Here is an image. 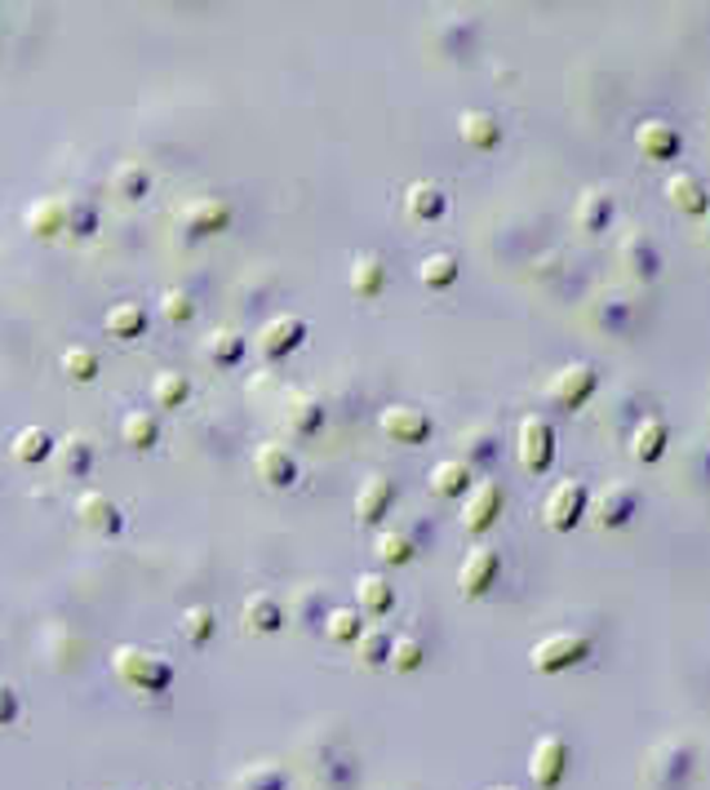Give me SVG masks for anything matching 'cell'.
Listing matches in <instances>:
<instances>
[{
    "label": "cell",
    "instance_id": "obj_19",
    "mask_svg": "<svg viewBox=\"0 0 710 790\" xmlns=\"http://www.w3.org/2000/svg\"><path fill=\"white\" fill-rule=\"evenodd\" d=\"M667 200H671L680 214H689V218H702L710 209L707 182H702L698 174H689V169H676V174L667 178Z\"/></svg>",
    "mask_w": 710,
    "mask_h": 790
},
{
    "label": "cell",
    "instance_id": "obj_20",
    "mask_svg": "<svg viewBox=\"0 0 710 790\" xmlns=\"http://www.w3.org/2000/svg\"><path fill=\"white\" fill-rule=\"evenodd\" d=\"M285 604L272 595V591H254L249 600H245V631H254V635H276V631H285Z\"/></svg>",
    "mask_w": 710,
    "mask_h": 790
},
{
    "label": "cell",
    "instance_id": "obj_21",
    "mask_svg": "<svg viewBox=\"0 0 710 790\" xmlns=\"http://www.w3.org/2000/svg\"><path fill=\"white\" fill-rule=\"evenodd\" d=\"M457 138L471 147V151H493L502 142V120L493 111H462L457 116Z\"/></svg>",
    "mask_w": 710,
    "mask_h": 790
},
{
    "label": "cell",
    "instance_id": "obj_27",
    "mask_svg": "<svg viewBox=\"0 0 710 790\" xmlns=\"http://www.w3.org/2000/svg\"><path fill=\"white\" fill-rule=\"evenodd\" d=\"M444 187L440 182H413L408 191H404V214L413 218V223H435L440 214H444Z\"/></svg>",
    "mask_w": 710,
    "mask_h": 790
},
{
    "label": "cell",
    "instance_id": "obj_33",
    "mask_svg": "<svg viewBox=\"0 0 710 790\" xmlns=\"http://www.w3.org/2000/svg\"><path fill=\"white\" fill-rule=\"evenodd\" d=\"M285 787H289V778H285V769L272 764V760H254V764H245V769L231 778V790H285Z\"/></svg>",
    "mask_w": 710,
    "mask_h": 790
},
{
    "label": "cell",
    "instance_id": "obj_17",
    "mask_svg": "<svg viewBox=\"0 0 710 790\" xmlns=\"http://www.w3.org/2000/svg\"><path fill=\"white\" fill-rule=\"evenodd\" d=\"M635 147H640V156L644 160H676L680 156V147H684V138H680V129L676 125H667V120H644L640 129H635Z\"/></svg>",
    "mask_w": 710,
    "mask_h": 790
},
{
    "label": "cell",
    "instance_id": "obj_28",
    "mask_svg": "<svg viewBox=\"0 0 710 790\" xmlns=\"http://www.w3.org/2000/svg\"><path fill=\"white\" fill-rule=\"evenodd\" d=\"M102 329H107L111 338H120V343H134V338L147 334V312H142L138 303H116V307H107Z\"/></svg>",
    "mask_w": 710,
    "mask_h": 790
},
{
    "label": "cell",
    "instance_id": "obj_18",
    "mask_svg": "<svg viewBox=\"0 0 710 790\" xmlns=\"http://www.w3.org/2000/svg\"><path fill=\"white\" fill-rule=\"evenodd\" d=\"M667 444H671V431H667V422L658 417V413H649V417H640L635 426H631V444H627V453L635 457V462H658L662 453H667Z\"/></svg>",
    "mask_w": 710,
    "mask_h": 790
},
{
    "label": "cell",
    "instance_id": "obj_6",
    "mask_svg": "<svg viewBox=\"0 0 710 790\" xmlns=\"http://www.w3.org/2000/svg\"><path fill=\"white\" fill-rule=\"evenodd\" d=\"M586 484L582 480H560V484H551V493H546V502H542V520H546V529H555V533H569L573 524H582V515H586Z\"/></svg>",
    "mask_w": 710,
    "mask_h": 790
},
{
    "label": "cell",
    "instance_id": "obj_49",
    "mask_svg": "<svg viewBox=\"0 0 710 790\" xmlns=\"http://www.w3.org/2000/svg\"><path fill=\"white\" fill-rule=\"evenodd\" d=\"M489 790H520V787H489Z\"/></svg>",
    "mask_w": 710,
    "mask_h": 790
},
{
    "label": "cell",
    "instance_id": "obj_39",
    "mask_svg": "<svg viewBox=\"0 0 710 790\" xmlns=\"http://www.w3.org/2000/svg\"><path fill=\"white\" fill-rule=\"evenodd\" d=\"M417 276H422L426 289H448V285L462 276V263H457L453 254H426L422 267H417Z\"/></svg>",
    "mask_w": 710,
    "mask_h": 790
},
{
    "label": "cell",
    "instance_id": "obj_31",
    "mask_svg": "<svg viewBox=\"0 0 710 790\" xmlns=\"http://www.w3.org/2000/svg\"><path fill=\"white\" fill-rule=\"evenodd\" d=\"M62 231L67 236H93L98 231V205L89 196H62Z\"/></svg>",
    "mask_w": 710,
    "mask_h": 790
},
{
    "label": "cell",
    "instance_id": "obj_48",
    "mask_svg": "<svg viewBox=\"0 0 710 790\" xmlns=\"http://www.w3.org/2000/svg\"><path fill=\"white\" fill-rule=\"evenodd\" d=\"M698 240H702V245H710V209L702 214V231H698Z\"/></svg>",
    "mask_w": 710,
    "mask_h": 790
},
{
    "label": "cell",
    "instance_id": "obj_3",
    "mask_svg": "<svg viewBox=\"0 0 710 790\" xmlns=\"http://www.w3.org/2000/svg\"><path fill=\"white\" fill-rule=\"evenodd\" d=\"M591 635L586 631H551V635H542L538 644H533V653H529V666L538 671V675H560V671H569V666H578V662H586L591 658Z\"/></svg>",
    "mask_w": 710,
    "mask_h": 790
},
{
    "label": "cell",
    "instance_id": "obj_29",
    "mask_svg": "<svg viewBox=\"0 0 710 790\" xmlns=\"http://www.w3.org/2000/svg\"><path fill=\"white\" fill-rule=\"evenodd\" d=\"M27 231L49 240V236H62V196H40L36 205H27Z\"/></svg>",
    "mask_w": 710,
    "mask_h": 790
},
{
    "label": "cell",
    "instance_id": "obj_45",
    "mask_svg": "<svg viewBox=\"0 0 710 790\" xmlns=\"http://www.w3.org/2000/svg\"><path fill=\"white\" fill-rule=\"evenodd\" d=\"M160 312H165L169 325H187V320H196V298H191L187 289H169V294L160 298Z\"/></svg>",
    "mask_w": 710,
    "mask_h": 790
},
{
    "label": "cell",
    "instance_id": "obj_26",
    "mask_svg": "<svg viewBox=\"0 0 710 790\" xmlns=\"http://www.w3.org/2000/svg\"><path fill=\"white\" fill-rule=\"evenodd\" d=\"M609 223H613V191L586 187L582 200H578V227H582L586 236H600Z\"/></svg>",
    "mask_w": 710,
    "mask_h": 790
},
{
    "label": "cell",
    "instance_id": "obj_15",
    "mask_svg": "<svg viewBox=\"0 0 710 790\" xmlns=\"http://www.w3.org/2000/svg\"><path fill=\"white\" fill-rule=\"evenodd\" d=\"M254 471L267 488H289L298 484V457L285 444H258L254 448Z\"/></svg>",
    "mask_w": 710,
    "mask_h": 790
},
{
    "label": "cell",
    "instance_id": "obj_22",
    "mask_svg": "<svg viewBox=\"0 0 710 790\" xmlns=\"http://www.w3.org/2000/svg\"><path fill=\"white\" fill-rule=\"evenodd\" d=\"M391 502H395V484H391L386 475H368V480L359 484V493H355V520L382 524L386 511H391Z\"/></svg>",
    "mask_w": 710,
    "mask_h": 790
},
{
    "label": "cell",
    "instance_id": "obj_38",
    "mask_svg": "<svg viewBox=\"0 0 710 790\" xmlns=\"http://www.w3.org/2000/svg\"><path fill=\"white\" fill-rule=\"evenodd\" d=\"M111 191H116L120 200H142V196L151 191V174H147L138 160H125V165H116V174H111Z\"/></svg>",
    "mask_w": 710,
    "mask_h": 790
},
{
    "label": "cell",
    "instance_id": "obj_24",
    "mask_svg": "<svg viewBox=\"0 0 710 790\" xmlns=\"http://www.w3.org/2000/svg\"><path fill=\"white\" fill-rule=\"evenodd\" d=\"M347 285H352L355 298H377L382 285H386V258L382 254H355L352 271H347Z\"/></svg>",
    "mask_w": 710,
    "mask_h": 790
},
{
    "label": "cell",
    "instance_id": "obj_44",
    "mask_svg": "<svg viewBox=\"0 0 710 790\" xmlns=\"http://www.w3.org/2000/svg\"><path fill=\"white\" fill-rule=\"evenodd\" d=\"M62 374H67L71 383H93V378H98V356H93L89 347H67V352H62Z\"/></svg>",
    "mask_w": 710,
    "mask_h": 790
},
{
    "label": "cell",
    "instance_id": "obj_43",
    "mask_svg": "<svg viewBox=\"0 0 710 790\" xmlns=\"http://www.w3.org/2000/svg\"><path fill=\"white\" fill-rule=\"evenodd\" d=\"M214 626H218V618H214V609H205V604H196V609H187L183 613V640L187 644H205V640H214Z\"/></svg>",
    "mask_w": 710,
    "mask_h": 790
},
{
    "label": "cell",
    "instance_id": "obj_16",
    "mask_svg": "<svg viewBox=\"0 0 710 790\" xmlns=\"http://www.w3.org/2000/svg\"><path fill=\"white\" fill-rule=\"evenodd\" d=\"M76 520H80L85 529L102 533V537H111V533H120V529H125L120 506H116L107 493H98V488H89V493H80V497H76Z\"/></svg>",
    "mask_w": 710,
    "mask_h": 790
},
{
    "label": "cell",
    "instance_id": "obj_14",
    "mask_svg": "<svg viewBox=\"0 0 710 790\" xmlns=\"http://www.w3.org/2000/svg\"><path fill=\"white\" fill-rule=\"evenodd\" d=\"M377 426H382V435L395 440V444H422V440H431V413H422L417 404H395V408H386V413L377 417Z\"/></svg>",
    "mask_w": 710,
    "mask_h": 790
},
{
    "label": "cell",
    "instance_id": "obj_1",
    "mask_svg": "<svg viewBox=\"0 0 710 790\" xmlns=\"http://www.w3.org/2000/svg\"><path fill=\"white\" fill-rule=\"evenodd\" d=\"M111 671L120 684L129 689H142V693H165L174 689V666L165 658H156L151 649H138V644H120L111 653Z\"/></svg>",
    "mask_w": 710,
    "mask_h": 790
},
{
    "label": "cell",
    "instance_id": "obj_30",
    "mask_svg": "<svg viewBox=\"0 0 710 790\" xmlns=\"http://www.w3.org/2000/svg\"><path fill=\"white\" fill-rule=\"evenodd\" d=\"M466 488H471V466L462 457L435 462V471H431V493L435 497H462Z\"/></svg>",
    "mask_w": 710,
    "mask_h": 790
},
{
    "label": "cell",
    "instance_id": "obj_8",
    "mask_svg": "<svg viewBox=\"0 0 710 790\" xmlns=\"http://www.w3.org/2000/svg\"><path fill=\"white\" fill-rule=\"evenodd\" d=\"M303 343H307V320L294 316V312L272 316V320L258 329V356H263V361H285V356H294Z\"/></svg>",
    "mask_w": 710,
    "mask_h": 790
},
{
    "label": "cell",
    "instance_id": "obj_12",
    "mask_svg": "<svg viewBox=\"0 0 710 790\" xmlns=\"http://www.w3.org/2000/svg\"><path fill=\"white\" fill-rule=\"evenodd\" d=\"M618 263L627 267L631 280L649 285L658 271H662V254H658V240L649 231H627L622 245H618Z\"/></svg>",
    "mask_w": 710,
    "mask_h": 790
},
{
    "label": "cell",
    "instance_id": "obj_4",
    "mask_svg": "<svg viewBox=\"0 0 710 790\" xmlns=\"http://www.w3.org/2000/svg\"><path fill=\"white\" fill-rule=\"evenodd\" d=\"M635 511H640V493L631 484H622V480H609L595 497H586V515L582 520H591L595 529H622V524L635 520Z\"/></svg>",
    "mask_w": 710,
    "mask_h": 790
},
{
    "label": "cell",
    "instance_id": "obj_35",
    "mask_svg": "<svg viewBox=\"0 0 710 790\" xmlns=\"http://www.w3.org/2000/svg\"><path fill=\"white\" fill-rule=\"evenodd\" d=\"M53 435L45 431V426H22L18 435H13V457L22 462V466H36V462H45V457H53Z\"/></svg>",
    "mask_w": 710,
    "mask_h": 790
},
{
    "label": "cell",
    "instance_id": "obj_37",
    "mask_svg": "<svg viewBox=\"0 0 710 790\" xmlns=\"http://www.w3.org/2000/svg\"><path fill=\"white\" fill-rule=\"evenodd\" d=\"M245 352H249V343H245V334H236V329H218V334H209V343H205V356H209L214 365H223V369L240 365Z\"/></svg>",
    "mask_w": 710,
    "mask_h": 790
},
{
    "label": "cell",
    "instance_id": "obj_36",
    "mask_svg": "<svg viewBox=\"0 0 710 790\" xmlns=\"http://www.w3.org/2000/svg\"><path fill=\"white\" fill-rule=\"evenodd\" d=\"M373 555H377V564L400 569V564H408V560L417 555V546H413L408 533H400V529H382V533L373 537Z\"/></svg>",
    "mask_w": 710,
    "mask_h": 790
},
{
    "label": "cell",
    "instance_id": "obj_11",
    "mask_svg": "<svg viewBox=\"0 0 710 790\" xmlns=\"http://www.w3.org/2000/svg\"><path fill=\"white\" fill-rule=\"evenodd\" d=\"M178 223H183L187 236H218V231L231 227V205L223 196H196V200L183 205Z\"/></svg>",
    "mask_w": 710,
    "mask_h": 790
},
{
    "label": "cell",
    "instance_id": "obj_13",
    "mask_svg": "<svg viewBox=\"0 0 710 790\" xmlns=\"http://www.w3.org/2000/svg\"><path fill=\"white\" fill-rule=\"evenodd\" d=\"M497 573H502V560H497V551L493 546H475L466 560H462V569H457V595H466V600H480L493 582H497Z\"/></svg>",
    "mask_w": 710,
    "mask_h": 790
},
{
    "label": "cell",
    "instance_id": "obj_46",
    "mask_svg": "<svg viewBox=\"0 0 710 790\" xmlns=\"http://www.w3.org/2000/svg\"><path fill=\"white\" fill-rule=\"evenodd\" d=\"M325 631H329V640H334V644H355V635H359L364 626H359L355 609H334V613H329V622H325Z\"/></svg>",
    "mask_w": 710,
    "mask_h": 790
},
{
    "label": "cell",
    "instance_id": "obj_42",
    "mask_svg": "<svg viewBox=\"0 0 710 790\" xmlns=\"http://www.w3.org/2000/svg\"><path fill=\"white\" fill-rule=\"evenodd\" d=\"M187 395H191V378H183V374H156V383H151V404L178 408V404H187Z\"/></svg>",
    "mask_w": 710,
    "mask_h": 790
},
{
    "label": "cell",
    "instance_id": "obj_32",
    "mask_svg": "<svg viewBox=\"0 0 710 790\" xmlns=\"http://www.w3.org/2000/svg\"><path fill=\"white\" fill-rule=\"evenodd\" d=\"M53 457H58V471H62V475H89V466H93V444H89V435H67V440L53 444Z\"/></svg>",
    "mask_w": 710,
    "mask_h": 790
},
{
    "label": "cell",
    "instance_id": "obj_2",
    "mask_svg": "<svg viewBox=\"0 0 710 790\" xmlns=\"http://www.w3.org/2000/svg\"><path fill=\"white\" fill-rule=\"evenodd\" d=\"M693 764H698V756H693L689 738H662L644 760V782L653 790H684L693 778Z\"/></svg>",
    "mask_w": 710,
    "mask_h": 790
},
{
    "label": "cell",
    "instance_id": "obj_10",
    "mask_svg": "<svg viewBox=\"0 0 710 790\" xmlns=\"http://www.w3.org/2000/svg\"><path fill=\"white\" fill-rule=\"evenodd\" d=\"M595 387H600V374H595L586 361H573V365H564V369L551 374L546 395H551L560 408H582V404L595 395Z\"/></svg>",
    "mask_w": 710,
    "mask_h": 790
},
{
    "label": "cell",
    "instance_id": "obj_7",
    "mask_svg": "<svg viewBox=\"0 0 710 790\" xmlns=\"http://www.w3.org/2000/svg\"><path fill=\"white\" fill-rule=\"evenodd\" d=\"M502 506H506V488H502L497 480H480L475 488H466V502H462V529H466L471 537L489 533V529L497 524Z\"/></svg>",
    "mask_w": 710,
    "mask_h": 790
},
{
    "label": "cell",
    "instance_id": "obj_41",
    "mask_svg": "<svg viewBox=\"0 0 710 790\" xmlns=\"http://www.w3.org/2000/svg\"><path fill=\"white\" fill-rule=\"evenodd\" d=\"M355 658H359L364 666H386V658H391V635H386L382 626L359 631V635H355Z\"/></svg>",
    "mask_w": 710,
    "mask_h": 790
},
{
    "label": "cell",
    "instance_id": "obj_40",
    "mask_svg": "<svg viewBox=\"0 0 710 790\" xmlns=\"http://www.w3.org/2000/svg\"><path fill=\"white\" fill-rule=\"evenodd\" d=\"M422 662H426V644H422L417 635H395V640H391V658H386V666H391V671L413 675Z\"/></svg>",
    "mask_w": 710,
    "mask_h": 790
},
{
    "label": "cell",
    "instance_id": "obj_9",
    "mask_svg": "<svg viewBox=\"0 0 710 790\" xmlns=\"http://www.w3.org/2000/svg\"><path fill=\"white\" fill-rule=\"evenodd\" d=\"M564 773H569V742L555 738V733L538 738L533 751H529V778H533V787L555 790L564 782Z\"/></svg>",
    "mask_w": 710,
    "mask_h": 790
},
{
    "label": "cell",
    "instance_id": "obj_23",
    "mask_svg": "<svg viewBox=\"0 0 710 790\" xmlns=\"http://www.w3.org/2000/svg\"><path fill=\"white\" fill-rule=\"evenodd\" d=\"M321 422H325V404H321L316 395L294 392L285 399V431H289V435H316Z\"/></svg>",
    "mask_w": 710,
    "mask_h": 790
},
{
    "label": "cell",
    "instance_id": "obj_5",
    "mask_svg": "<svg viewBox=\"0 0 710 790\" xmlns=\"http://www.w3.org/2000/svg\"><path fill=\"white\" fill-rule=\"evenodd\" d=\"M515 457L529 475H542L551 462H555V426L542 417V413H529L515 431Z\"/></svg>",
    "mask_w": 710,
    "mask_h": 790
},
{
    "label": "cell",
    "instance_id": "obj_47",
    "mask_svg": "<svg viewBox=\"0 0 710 790\" xmlns=\"http://www.w3.org/2000/svg\"><path fill=\"white\" fill-rule=\"evenodd\" d=\"M13 720H18V693H13L9 680H0V729L13 724Z\"/></svg>",
    "mask_w": 710,
    "mask_h": 790
},
{
    "label": "cell",
    "instance_id": "obj_34",
    "mask_svg": "<svg viewBox=\"0 0 710 790\" xmlns=\"http://www.w3.org/2000/svg\"><path fill=\"white\" fill-rule=\"evenodd\" d=\"M120 440H125L129 448H151V444L160 440V422H156V413H147V408H129V413L120 417Z\"/></svg>",
    "mask_w": 710,
    "mask_h": 790
},
{
    "label": "cell",
    "instance_id": "obj_25",
    "mask_svg": "<svg viewBox=\"0 0 710 790\" xmlns=\"http://www.w3.org/2000/svg\"><path fill=\"white\" fill-rule=\"evenodd\" d=\"M391 604H395V586H391V577H382V573H364V577H355V609H359V613L382 618V613H391Z\"/></svg>",
    "mask_w": 710,
    "mask_h": 790
}]
</instances>
